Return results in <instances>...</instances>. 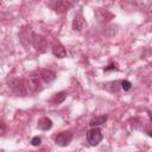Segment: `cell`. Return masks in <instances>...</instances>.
Listing matches in <instances>:
<instances>
[{
  "label": "cell",
  "instance_id": "cell-14",
  "mask_svg": "<svg viewBox=\"0 0 152 152\" xmlns=\"http://www.w3.org/2000/svg\"><path fill=\"white\" fill-rule=\"evenodd\" d=\"M31 144H32V146H39L42 144V140H40L39 137H34V138H32Z\"/></svg>",
  "mask_w": 152,
  "mask_h": 152
},
{
  "label": "cell",
  "instance_id": "cell-5",
  "mask_svg": "<svg viewBox=\"0 0 152 152\" xmlns=\"http://www.w3.org/2000/svg\"><path fill=\"white\" fill-rule=\"evenodd\" d=\"M39 86H40V77H39V74L36 75V74H32L31 76H28L27 78V88L31 90V91H37L39 89Z\"/></svg>",
  "mask_w": 152,
  "mask_h": 152
},
{
  "label": "cell",
  "instance_id": "cell-3",
  "mask_svg": "<svg viewBox=\"0 0 152 152\" xmlns=\"http://www.w3.org/2000/svg\"><path fill=\"white\" fill-rule=\"evenodd\" d=\"M72 140V133L70 131H65V132H61L57 137H56V145L58 146H66L70 144V141Z\"/></svg>",
  "mask_w": 152,
  "mask_h": 152
},
{
  "label": "cell",
  "instance_id": "cell-11",
  "mask_svg": "<svg viewBox=\"0 0 152 152\" xmlns=\"http://www.w3.org/2000/svg\"><path fill=\"white\" fill-rule=\"evenodd\" d=\"M120 83H121V81L108 82V83L104 84V88H106L108 91H110V93H118V91H119V86H118V84H120Z\"/></svg>",
  "mask_w": 152,
  "mask_h": 152
},
{
  "label": "cell",
  "instance_id": "cell-15",
  "mask_svg": "<svg viewBox=\"0 0 152 152\" xmlns=\"http://www.w3.org/2000/svg\"><path fill=\"white\" fill-rule=\"evenodd\" d=\"M114 69H116L115 64H109V65H108V66H106L103 70H104V71H108V70H114Z\"/></svg>",
  "mask_w": 152,
  "mask_h": 152
},
{
  "label": "cell",
  "instance_id": "cell-1",
  "mask_svg": "<svg viewBox=\"0 0 152 152\" xmlns=\"http://www.w3.org/2000/svg\"><path fill=\"white\" fill-rule=\"evenodd\" d=\"M102 138H103V135H102L101 131H100L99 128H96V127L89 129L88 133H87V141H88L89 145H91V146L99 145V144L102 141Z\"/></svg>",
  "mask_w": 152,
  "mask_h": 152
},
{
  "label": "cell",
  "instance_id": "cell-7",
  "mask_svg": "<svg viewBox=\"0 0 152 152\" xmlns=\"http://www.w3.org/2000/svg\"><path fill=\"white\" fill-rule=\"evenodd\" d=\"M11 88H12V90L15 93V94H18V95H25L26 94V90H25V86H23V83H21V81H13V82H11Z\"/></svg>",
  "mask_w": 152,
  "mask_h": 152
},
{
  "label": "cell",
  "instance_id": "cell-13",
  "mask_svg": "<svg viewBox=\"0 0 152 152\" xmlns=\"http://www.w3.org/2000/svg\"><path fill=\"white\" fill-rule=\"evenodd\" d=\"M121 88L127 91V90H129L132 88V83L129 81H127V80H124V81H121Z\"/></svg>",
  "mask_w": 152,
  "mask_h": 152
},
{
  "label": "cell",
  "instance_id": "cell-12",
  "mask_svg": "<svg viewBox=\"0 0 152 152\" xmlns=\"http://www.w3.org/2000/svg\"><path fill=\"white\" fill-rule=\"evenodd\" d=\"M66 91H59V93H57V94H55V96H53V99L51 100L55 104H59V103H62L65 99H66Z\"/></svg>",
  "mask_w": 152,
  "mask_h": 152
},
{
  "label": "cell",
  "instance_id": "cell-9",
  "mask_svg": "<svg viewBox=\"0 0 152 152\" xmlns=\"http://www.w3.org/2000/svg\"><path fill=\"white\" fill-rule=\"evenodd\" d=\"M107 115H99V116H95V118H93L91 120H90V122H89V125L94 128V127H97V126H101V125H103L106 121H107Z\"/></svg>",
  "mask_w": 152,
  "mask_h": 152
},
{
  "label": "cell",
  "instance_id": "cell-8",
  "mask_svg": "<svg viewBox=\"0 0 152 152\" xmlns=\"http://www.w3.org/2000/svg\"><path fill=\"white\" fill-rule=\"evenodd\" d=\"M37 126L42 131H48V129H50L52 127V121L49 118H42V119H39Z\"/></svg>",
  "mask_w": 152,
  "mask_h": 152
},
{
  "label": "cell",
  "instance_id": "cell-2",
  "mask_svg": "<svg viewBox=\"0 0 152 152\" xmlns=\"http://www.w3.org/2000/svg\"><path fill=\"white\" fill-rule=\"evenodd\" d=\"M50 6L52 7L53 11L58 12V13H62V12H66L68 10H70L74 4L71 1H64V0H59V1H53L50 4Z\"/></svg>",
  "mask_w": 152,
  "mask_h": 152
},
{
  "label": "cell",
  "instance_id": "cell-16",
  "mask_svg": "<svg viewBox=\"0 0 152 152\" xmlns=\"http://www.w3.org/2000/svg\"><path fill=\"white\" fill-rule=\"evenodd\" d=\"M147 133H148V135H150V137H152V129H150V131H147Z\"/></svg>",
  "mask_w": 152,
  "mask_h": 152
},
{
  "label": "cell",
  "instance_id": "cell-10",
  "mask_svg": "<svg viewBox=\"0 0 152 152\" xmlns=\"http://www.w3.org/2000/svg\"><path fill=\"white\" fill-rule=\"evenodd\" d=\"M52 53H53L56 57H58V58H63V57L66 56V50L64 49L63 45L57 44V45H55V46L52 48Z\"/></svg>",
  "mask_w": 152,
  "mask_h": 152
},
{
  "label": "cell",
  "instance_id": "cell-6",
  "mask_svg": "<svg viewBox=\"0 0 152 152\" xmlns=\"http://www.w3.org/2000/svg\"><path fill=\"white\" fill-rule=\"evenodd\" d=\"M86 25V21L83 19V15H82V11H78L76 14H75V18H74V21H72V27L74 30H77V31H81Z\"/></svg>",
  "mask_w": 152,
  "mask_h": 152
},
{
  "label": "cell",
  "instance_id": "cell-4",
  "mask_svg": "<svg viewBox=\"0 0 152 152\" xmlns=\"http://www.w3.org/2000/svg\"><path fill=\"white\" fill-rule=\"evenodd\" d=\"M39 77L44 83H51L56 78V72L50 69H42L39 70Z\"/></svg>",
  "mask_w": 152,
  "mask_h": 152
}]
</instances>
